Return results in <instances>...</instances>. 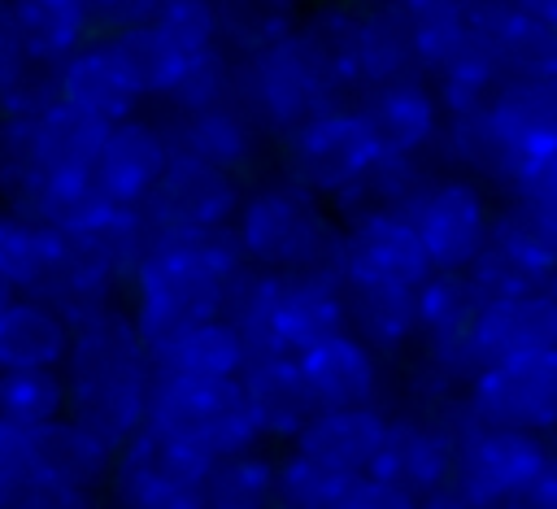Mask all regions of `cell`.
<instances>
[{
    "instance_id": "1",
    "label": "cell",
    "mask_w": 557,
    "mask_h": 509,
    "mask_svg": "<svg viewBox=\"0 0 557 509\" xmlns=\"http://www.w3.org/2000/svg\"><path fill=\"white\" fill-rule=\"evenodd\" d=\"M61 374L70 392V418L113 452H122V444L148 422L152 357L126 305L74 326Z\"/></svg>"
},
{
    "instance_id": "2",
    "label": "cell",
    "mask_w": 557,
    "mask_h": 509,
    "mask_svg": "<svg viewBox=\"0 0 557 509\" xmlns=\"http://www.w3.org/2000/svg\"><path fill=\"white\" fill-rule=\"evenodd\" d=\"M244 274H248V261L231 231L200 235V239H187L170 252L139 261L126 287V313L135 331L144 335L148 352H157L178 331L222 318Z\"/></svg>"
},
{
    "instance_id": "3",
    "label": "cell",
    "mask_w": 557,
    "mask_h": 509,
    "mask_svg": "<svg viewBox=\"0 0 557 509\" xmlns=\"http://www.w3.org/2000/svg\"><path fill=\"white\" fill-rule=\"evenodd\" d=\"M235 100L248 104L252 117L283 139L300 122L335 104H348L352 87L339 74V65L313 44V35L300 22H292L265 35L261 44L235 52Z\"/></svg>"
},
{
    "instance_id": "4",
    "label": "cell",
    "mask_w": 557,
    "mask_h": 509,
    "mask_svg": "<svg viewBox=\"0 0 557 509\" xmlns=\"http://www.w3.org/2000/svg\"><path fill=\"white\" fill-rule=\"evenodd\" d=\"M339 226L344 218L335 213L331 200L313 196L309 187L274 170L244 187L231 235L252 270L296 274V270L331 265Z\"/></svg>"
},
{
    "instance_id": "5",
    "label": "cell",
    "mask_w": 557,
    "mask_h": 509,
    "mask_svg": "<svg viewBox=\"0 0 557 509\" xmlns=\"http://www.w3.org/2000/svg\"><path fill=\"white\" fill-rule=\"evenodd\" d=\"M383 144L370 131V122L361 117V109L335 104L309 122H300L296 131H287L278 139V174L296 178L300 187H309L313 196L331 200L335 213H352L361 209V187L379 161Z\"/></svg>"
},
{
    "instance_id": "6",
    "label": "cell",
    "mask_w": 557,
    "mask_h": 509,
    "mask_svg": "<svg viewBox=\"0 0 557 509\" xmlns=\"http://www.w3.org/2000/svg\"><path fill=\"white\" fill-rule=\"evenodd\" d=\"M244 200V183L174 144V157L157 183V191L135 209L139 213V235H144V257L170 252L187 239L231 231L235 213Z\"/></svg>"
},
{
    "instance_id": "7",
    "label": "cell",
    "mask_w": 557,
    "mask_h": 509,
    "mask_svg": "<svg viewBox=\"0 0 557 509\" xmlns=\"http://www.w3.org/2000/svg\"><path fill=\"white\" fill-rule=\"evenodd\" d=\"M148 426L196 452L200 461H222L235 452H252L261 444L257 418L244 400L239 378L226 383H191V378H161L152 374Z\"/></svg>"
},
{
    "instance_id": "8",
    "label": "cell",
    "mask_w": 557,
    "mask_h": 509,
    "mask_svg": "<svg viewBox=\"0 0 557 509\" xmlns=\"http://www.w3.org/2000/svg\"><path fill=\"white\" fill-rule=\"evenodd\" d=\"M496 209L500 196L487 183L461 170H440L405 218L413 222L435 274H470L496 231Z\"/></svg>"
},
{
    "instance_id": "9",
    "label": "cell",
    "mask_w": 557,
    "mask_h": 509,
    "mask_svg": "<svg viewBox=\"0 0 557 509\" xmlns=\"http://www.w3.org/2000/svg\"><path fill=\"white\" fill-rule=\"evenodd\" d=\"M418 305H422V339L413 352L431 370H440L457 392H466L470 378L492 361L487 348L492 296L470 274H431L418 287Z\"/></svg>"
},
{
    "instance_id": "10",
    "label": "cell",
    "mask_w": 557,
    "mask_h": 509,
    "mask_svg": "<svg viewBox=\"0 0 557 509\" xmlns=\"http://www.w3.org/2000/svg\"><path fill=\"white\" fill-rule=\"evenodd\" d=\"M453 426H457L453 483L474 509H500V505L518 500L535 483V474L553 448L544 435L474 422L461 400L453 405Z\"/></svg>"
},
{
    "instance_id": "11",
    "label": "cell",
    "mask_w": 557,
    "mask_h": 509,
    "mask_svg": "<svg viewBox=\"0 0 557 509\" xmlns=\"http://www.w3.org/2000/svg\"><path fill=\"white\" fill-rule=\"evenodd\" d=\"M461 405L470 409L474 422L553 439L557 435V344H535V348L487 361L461 392Z\"/></svg>"
},
{
    "instance_id": "12",
    "label": "cell",
    "mask_w": 557,
    "mask_h": 509,
    "mask_svg": "<svg viewBox=\"0 0 557 509\" xmlns=\"http://www.w3.org/2000/svg\"><path fill=\"white\" fill-rule=\"evenodd\" d=\"M331 270L344 287H422L435 270L426 261V248L413 231V222L396 209H357L344 213Z\"/></svg>"
},
{
    "instance_id": "13",
    "label": "cell",
    "mask_w": 557,
    "mask_h": 509,
    "mask_svg": "<svg viewBox=\"0 0 557 509\" xmlns=\"http://www.w3.org/2000/svg\"><path fill=\"white\" fill-rule=\"evenodd\" d=\"M553 270H557V218L513 196H500L496 231L483 257L474 261L470 278L492 300H522V296H540Z\"/></svg>"
},
{
    "instance_id": "14",
    "label": "cell",
    "mask_w": 557,
    "mask_h": 509,
    "mask_svg": "<svg viewBox=\"0 0 557 509\" xmlns=\"http://www.w3.org/2000/svg\"><path fill=\"white\" fill-rule=\"evenodd\" d=\"M170 157H174V126H170V117L139 109L135 117L113 122L104 131V139L96 148V161H91V187L109 204L139 209L157 191Z\"/></svg>"
},
{
    "instance_id": "15",
    "label": "cell",
    "mask_w": 557,
    "mask_h": 509,
    "mask_svg": "<svg viewBox=\"0 0 557 509\" xmlns=\"http://www.w3.org/2000/svg\"><path fill=\"white\" fill-rule=\"evenodd\" d=\"M174 126V144L226 174H235L244 187L274 174L278 170V135H270L248 104H239L235 96L205 109V113H191L183 122H170Z\"/></svg>"
},
{
    "instance_id": "16",
    "label": "cell",
    "mask_w": 557,
    "mask_h": 509,
    "mask_svg": "<svg viewBox=\"0 0 557 509\" xmlns=\"http://www.w3.org/2000/svg\"><path fill=\"white\" fill-rule=\"evenodd\" d=\"M453 457H457V426L453 409L444 413H387V431L374 457L379 479L405 487L409 496H426L440 483L453 479Z\"/></svg>"
},
{
    "instance_id": "17",
    "label": "cell",
    "mask_w": 557,
    "mask_h": 509,
    "mask_svg": "<svg viewBox=\"0 0 557 509\" xmlns=\"http://www.w3.org/2000/svg\"><path fill=\"white\" fill-rule=\"evenodd\" d=\"M339 70H344L352 96L366 87L405 78V74H422L413 17L392 9L387 0H357Z\"/></svg>"
},
{
    "instance_id": "18",
    "label": "cell",
    "mask_w": 557,
    "mask_h": 509,
    "mask_svg": "<svg viewBox=\"0 0 557 509\" xmlns=\"http://www.w3.org/2000/svg\"><path fill=\"white\" fill-rule=\"evenodd\" d=\"M305 383L318 400V409H383L387 396V361L361 344L348 326L309 344L300 357Z\"/></svg>"
},
{
    "instance_id": "19",
    "label": "cell",
    "mask_w": 557,
    "mask_h": 509,
    "mask_svg": "<svg viewBox=\"0 0 557 509\" xmlns=\"http://www.w3.org/2000/svg\"><path fill=\"white\" fill-rule=\"evenodd\" d=\"M370 131L392 152H435L444 135V100L426 74H405L352 96Z\"/></svg>"
},
{
    "instance_id": "20",
    "label": "cell",
    "mask_w": 557,
    "mask_h": 509,
    "mask_svg": "<svg viewBox=\"0 0 557 509\" xmlns=\"http://www.w3.org/2000/svg\"><path fill=\"white\" fill-rule=\"evenodd\" d=\"M52 87H57V100L65 109L91 117L96 126H113V122H126L139 109H148L104 35H96L70 61H61L52 70Z\"/></svg>"
},
{
    "instance_id": "21",
    "label": "cell",
    "mask_w": 557,
    "mask_h": 509,
    "mask_svg": "<svg viewBox=\"0 0 557 509\" xmlns=\"http://www.w3.org/2000/svg\"><path fill=\"white\" fill-rule=\"evenodd\" d=\"M387 431V409H318L292 439V452L326 470L331 479H361L374 470Z\"/></svg>"
},
{
    "instance_id": "22",
    "label": "cell",
    "mask_w": 557,
    "mask_h": 509,
    "mask_svg": "<svg viewBox=\"0 0 557 509\" xmlns=\"http://www.w3.org/2000/svg\"><path fill=\"white\" fill-rule=\"evenodd\" d=\"M344 326L383 361H405L422 339L418 287H344Z\"/></svg>"
},
{
    "instance_id": "23",
    "label": "cell",
    "mask_w": 557,
    "mask_h": 509,
    "mask_svg": "<svg viewBox=\"0 0 557 509\" xmlns=\"http://www.w3.org/2000/svg\"><path fill=\"white\" fill-rule=\"evenodd\" d=\"M4 26L35 70H57L96 39L83 0H4Z\"/></svg>"
},
{
    "instance_id": "24",
    "label": "cell",
    "mask_w": 557,
    "mask_h": 509,
    "mask_svg": "<svg viewBox=\"0 0 557 509\" xmlns=\"http://www.w3.org/2000/svg\"><path fill=\"white\" fill-rule=\"evenodd\" d=\"M244 400L257 418L261 439H296L305 431V422L318 413V400L305 383V370L296 357H261L248 361L239 374Z\"/></svg>"
},
{
    "instance_id": "25",
    "label": "cell",
    "mask_w": 557,
    "mask_h": 509,
    "mask_svg": "<svg viewBox=\"0 0 557 509\" xmlns=\"http://www.w3.org/2000/svg\"><path fill=\"white\" fill-rule=\"evenodd\" d=\"M518 174L557 152V78H505L492 96ZM518 183V178H513Z\"/></svg>"
},
{
    "instance_id": "26",
    "label": "cell",
    "mask_w": 557,
    "mask_h": 509,
    "mask_svg": "<svg viewBox=\"0 0 557 509\" xmlns=\"http://www.w3.org/2000/svg\"><path fill=\"white\" fill-rule=\"evenodd\" d=\"M74 326L39 296H9L0 305V370H61Z\"/></svg>"
},
{
    "instance_id": "27",
    "label": "cell",
    "mask_w": 557,
    "mask_h": 509,
    "mask_svg": "<svg viewBox=\"0 0 557 509\" xmlns=\"http://www.w3.org/2000/svg\"><path fill=\"white\" fill-rule=\"evenodd\" d=\"M274 278H278V331L292 357L344 331V283L331 265L274 274Z\"/></svg>"
},
{
    "instance_id": "28",
    "label": "cell",
    "mask_w": 557,
    "mask_h": 509,
    "mask_svg": "<svg viewBox=\"0 0 557 509\" xmlns=\"http://www.w3.org/2000/svg\"><path fill=\"white\" fill-rule=\"evenodd\" d=\"M148 357H152V374L191 378V383H226V378H239L244 365H248L244 344H239V335L231 331L226 318L196 322Z\"/></svg>"
},
{
    "instance_id": "29",
    "label": "cell",
    "mask_w": 557,
    "mask_h": 509,
    "mask_svg": "<svg viewBox=\"0 0 557 509\" xmlns=\"http://www.w3.org/2000/svg\"><path fill=\"white\" fill-rule=\"evenodd\" d=\"M35 457H39V474H52V479H65L91 492L109 483L113 461H117V452L104 439H96L87 426H78L70 413L35 431Z\"/></svg>"
},
{
    "instance_id": "30",
    "label": "cell",
    "mask_w": 557,
    "mask_h": 509,
    "mask_svg": "<svg viewBox=\"0 0 557 509\" xmlns=\"http://www.w3.org/2000/svg\"><path fill=\"white\" fill-rule=\"evenodd\" d=\"M57 252H61V231H52L48 222L30 213L0 204V278L13 291L35 296L44 278L52 274Z\"/></svg>"
},
{
    "instance_id": "31",
    "label": "cell",
    "mask_w": 557,
    "mask_h": 509,
    "mask_svg": "<svg viewBox=\"0 0 557 509\" xmlns=\"http://www.w3.org/2000/svg\"><path fill=\"white\" fill-rule=\"evenodd\" d=\"M231 96H235V52L231 48L183 52L178 74H174L165 100L157 104V113H165L170 122H183V117L205 113V109H213Z\"/></svg>"
},
{
    "instance_id": "32",
    "label": "cell",
    "mask_w": 557,
    "mask_h": 509,
    "mask_svg": "<svg viewBox=\"0 0 557 509\" xmlns=\"http://www.w3.org/2000/svg\"><path fill=\"white\" fill-rule=\"evenodd\" d=\"M274 457L261 448L222 457L200 479L205 509H274Z\"/></svg>"
},
{
    "instance_id": "33",
    "label": "cell",
    "mask_w": 557,
    "mask_h": 509,
    "mask_svg": "<svg viewBox=\"0 0 557 509\" xmlns=\"http://www.w3.org/2000/svg\"><path fill=\"white\" fill-rule=\"evenodd\" d=\"M104 39L113 44V52H117V61H122L126 78L135 83L139 100L157 109V104L165 100V91H170L174 74H178L183 52H178V48H174V44H170L152 22H139V26L113 30V35H104Z\"/></svg>"
},
{
    "instance_id": "34",
    "label": "cell",
    "mask_w": 557,
    "mask_h": 509,
    "mask_svg": "<svg viewBox=\"0 0 557 509\" xmlns=\"http://www.w3.org/2000/svg\"><path fill=\"white\" fill-rule=\"evenodd\" d=\"M440 170H444L440 152H392V148H383L374 170H370V178H366V187H361V209L409 213V204L435 183Z\"/></svg>"
},
{
    "instance_id": "35",
    "label": "cell",
    "mask_w": 557,
    "mask_h": 509,
    "mask_svg": "<svg viewBox=\"0 0 557 509\" xmlns=\"http://www.w3.org/2000/svg\"><path fill=\"white\" fill-rule=\"evenodd\" d=\"M70 413V392L61 370H0V418L39 431Z\"/></svg>"
},
{
    "instance_id": "36",
    "label": "cell",
    "mask_w": 557,
    "mask_h": 509,
    "mask_svg": "<svg viewBox=\"0 0 557 509\" xmlns=\"http://www.w3.org/2000/svg\"><path fill=\"white\" fill-rule=\"evenodd\" d=\"M178 52H209L226 48V26H222V0H157L148 17Z\"/></svg>"
},
{
    "instance_id": "37",
    "label": "cell",
    "mask_w": 557,
    "mask_h": 509,
    "mask_svg": "<svg viewBox=\"0 0 557 509\" xmlns=\"http://www.w3.org/2000/svg\"><path fill=\"white\" fill-rule=\"evenodd\" d=\"M344 479H331L313 461L287 452L274 465V509H326Z\"/></svg>"
},
{
    "instance_id": "38",
    "label": "cell",
    "mask_w": 557,
    "mask_h": 509,
    "mask_svg": "<svg viewBox=\"0 0 557 509\" xmlns=\"http://www.w3.org/2000/svg\"><path fill=\"white\" fill-rule=\"evenodd\" d=\"M505 61L509 78H557V30L518 17V26L505 39Z\"/></svg>"
},
{
    "instance_id": "39",
    "label": "cell",
    "mask_w": 557,
    "mask_h": 509,
    "mask_svg": "<svg viewBox=\"0 0 557 509\" xmlns=\"http://www.w3.org/2000/svg\"><path fill=\"white\" fill-rule=\"evenodd\" d=\"M39 479V457H35V431L13 426L0 418V509L30 483Z\"/></svg>"
},
{
    "instance_id": "40",
    "label": "cell",
    "mask_w": 557,
    "mask_h": 509,
    "mask_svg": "<svg viewBox=\"0 0 557 509\" xmlns=\"http://www.w3.org/2000/svg\"><path fill=\"white\" fill-rule=\"evenodd\" d=\"M113 509H205L200 487L183 483H109Z\"/></svg>"
},
{
    "instance_id": "41",
    "label": "cell",
    "mask_w": 557,
    "mask_h": 509,
    "mask_svg": "<svg viewBox=\"0 0 557 509\" xmlns=\"http://www.w3.org/2000/svg\"><path fill=\"white\" fill-rule=\"evenodd\" d=\"M326 509H418V496H409L405 487L379 474H361V479H344Z\"/></svg>"
},
{
    "instance_id": "42",
    "label": "cell",
    "mask_w": 557,
    "mask_h": 509,
    "mask_svg": "<svg viewBox=\"0 0 557 509\" xmlns=\"http://www.w3.org/2000/svg\"><path fill=\"white\" fill-rule=\"evenodd\" d=\"M4 509H100V505H96V492H91V487H78V483L39 474V479H30Z\"/></svg>"
},
{
    "instance_id": "43",
    "label": "cell",
    "mask_w": 557,
    "mask_h": 509,
    "mask_svg": "<svg viewBox=\"0 0 557 509\" xmlns=\"http://www.w3.org/2000/svg\"><path fill=\"white\" fill-rule=\"evenodd\" d=\"M505 196H513L522 204H535V209H544V213L557 218V152L544 157V161H535L531 170H522L518 183Z\"/></svg>"
},
{
    "instance_id": "44",
    "label": "cell",
    "mask_w": 557,
    "mask_h": 509,
    "mask_svg": "<svg viewBox=\"0 0 557 509\" xmlns=\"http://www.w3.org/2000/svg\"><path fill=\"white\" fill-rule=\"evenodd\" d=\"M96 35H113V30H126V26H139L152 17L157 0H83Z\"/></svg>"
},
{
    "instance_id": "45",
    "label": "cell",
    "mask_w": 557,
    "mask_h": 509,
    "mask_svg": "<svg viewBox=\"0 0 557 509\" xmlns=\"http://www.w3.org/2000/svg\"><path fill=\"white\" fill-rule=\"evenodd\" d=\"M35 74V65L17 52L9 26H4V0H0V109H9V100L22 91V83Z\"/></svg>"
},
{
    "instance_id": "46",
    "label": "cell",
    "mask_w": 557,
    "mask_h": 509,
    "mask_svg": "<svg viewBox=\"0 0 557 509\" xmlns=\"http://www.w3.org/2000/svg\"><path fill=\"white\" fill-rule=\"evenodd\" d=\"M522 500H531L535 509H557V444L548 448V457H544L535 483L522 492Z\"/></svg>"
},
{
    "instance_id": "47",
    "label": "cell",
    "mask_w": 557,
    "mask_h": 509,
    "mask_svg": "<svg viewBox=\"0 0 557 509\" xmlns=\"http://www.w3.org/2000/svg\"><path fill=\"white\" fill-rule=\"evenodd\" d=\"M518 13L535 26H548L557 30V0H518Z\"/></svg>"
},
{
    "instance_id": "48",
    "label": "cell",
    "mask_w": 557,
    "mask_h": 509,
    "mask_svg": "<svg viewBox=\"0 0 557 509\" xmlns=\"http://www.w3.org/2000/svg\"><path fill=\"white\" fill-rule=\"evenodd\" d=\"M540 305H544V318H548V335H553V344H557V270L548 274V283H544V291H540Z\"/></svg>"
},
{
    "instance_id": "49",
    "label": "cell",
    "mask_w": 557,
    "mask_h": 509,
    "mask_svg": "<svg viewBox=\"0 0 557 509\" xmlns=\"http://www.w3.org/2000/svg\"><path fill=\"white\" fill-rule=\"evenodd\" d=\"M387 4L400 9V13H409V17H422V13H431V9H440L448 0H387Z\"/></svg>"
},
{
    "instance_id": "50",
    "label": "cell",
    "mask_w": 557,
    "mask_h": 509,
    "mask_svg": "<svg viewBox=\"0 0 557 509\" xmlns=\"http://www.w3.org/2000/svg\"><path fill=\"white\" fill-rule=\"evenodd\" d=\"M500 509H535V505H531V500H522V496H518V500H509V505H500Z\"/></svg>"
},
{
    "instance_id": "51",
    "label": "cell",
    "mask_w": 557,
    "mask_h": 509,
    "mask_svg": "<svg viewBox=\"0 0 557 509\" xmlns=\"http://www.w3.org/2000/svg\"><path fill=\"white\" fill-rule=\"evenodd\" d=\"M9 296H17V291H13V287H9V283H4V278H0V305H4V300H9Z\"/></svg>"
}]
</instances>
